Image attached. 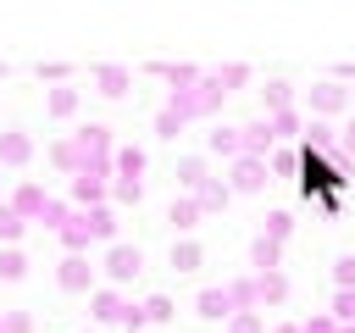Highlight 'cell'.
I'll return each instance as SVG.
<instances>
[{"instance_id": "cell-16", "label": "cell", "mask_w": 355, "mask_h": 333, "mask_svg": "<svg viewBox=\"0 0 355 333\" xmlns=\"http://www.w3.org/2000/svg\"><path fill=\"white\" fill-rule=\"evenodd\" d=\"M94 83H100V94H111V100H122L128 94V67H94Z\"/></svg>"}, {"instance_id": "cell-42", "label": "cell", "mask_w": 355, "mask_h": 333, "mask_svg": "<svg viewBox=\"0 0 355 333\" xmlns=\"http://www.w3.org/2000/svg\"><path fill=\"white\" fill-rule=\"evenodd\" d=\"M0 333H33V316L28 311H6L0 316Z\"/></svg>"}, {"instance_id": "cell-35", "label": "cell", "mask_w": 355, "mask_h": 333, "mask_svg": "<svg viewBox=\"0 0 355 333\" xmlns=\"http://www.w3.org/2000/svg\"><path fill=\"white\" fill-rule=\"evenodd\" d=\"M155 72H161L172 89H194V83H200V72H194V67H155Z\"/></svg>"}, {"instance_id": "cell-9", "label": "cell", "mask_w": 355, "mask_h": 333, "mask_svg": "<svg viewBox=\"0 0 355 333\" xmlns=\"http://www.w3.org/2000/svg\"><path fill=\"white\" fill-rule=\"evenodd\" d=\"M255 300H261V305H283V300H288L283 266H277V272H255Z\"/></svg>"}, {"instance_id": "cell-46", "label": "cell", "mask_w": 355, "mask_h": 333, "mask_svg": "<svg viewBox=\"0 0 355 333\" xmlns=\"http://www.w3.org/2000/svg\"><path fill=\"white\" fill-rule=\"evenodd\" d=\"M272 333H300V322H283V327H272Z\"/></svg>"}, {"instance_id": "cell-6", "label": "cell", "mask_w": 355, "mask_h": 333, "mask_svg": "<svg viewBox=\"0 0 355 333\" xmlns=\"http://www.w3.org/2000/svg\"><path fill=\"white\" fill-rule=\"evenodd\" d=\"M111 172L144 183V150H139V144H116V150H111Z\"/></svg>"}, {"instance_id": "cell-29", "label": "cell", "mask_w": 355, "mask_h": 333, "mask_svg": "<svg viewBox=\"0 0 355 333\" xmlns=\"http://www.w3.org/2000/svg\"><path fill=\"white\" fill-rule=\"evenodd\" d=\"M272 122V139H288V133H305V117L300 111H277V117H266Z\"/></svg>"}, {"instance_id": "cell-28", "label": "cell", "mask_w": 355, "mask_h": 333, "mask_svg": "<svg viewBox=\"0 0 355 333\" xmlns=\"http://www.w3.org/2000/svg\"><path fill=\"white\" fill-rule=\"evenodd\" d=\"M338 327H355V289H338L333 294V311H327Z\"/></svg>"}, {"instance_id": "cell-5", "label": "cell", "mask_w": 355, "mask_h": 333, "mask_svg": "<svg viewBox=\"0 0 355 333\" xmlns=\"http://www.w3.org/2000/svg\"><path fill=\"white\" fill-rule=\"evenodd\" d=\"M239 144H244V155H255V161H266V155L277 150V139H272V122L261 117V122H250V128H239Z\"/></svg>"}, {"instance_id": "cell-4", "label": "cell", "mask_w": 355, "mask_h": 333, "mask_svg": "<svg viewBox=\"0 0 355 333\" xmlns=\"http://www.w3.org/2000/svg\"><path fill=\"white\" fill-rule=\"evenodd\" d=\"M55 283H61L67 294H83V289L94 283V266H89V255H61V266H55Z\"/></svg>"}, {"instance_id": "cell-24", "label": "cell", "mask_w": 355, "mask_h": 333, "mask_svg": "<svg viewBox=\"0 0 355 333\" xmlns=\"http://www.w3.org/2000/svg\"><path fill=\"white\" fill-rule=\"evenodd\" d=\"M0 278H6V283H17V278H28V255H22L17 244H6V250H0Z\"/></svg>"}, {"instance_id": "cell-22", "label": "cell", "mask_w": 355, "mask_h": 333, "mask_svg": "<svg viewBox=\"0 0 355 333\" xmlns=\"http://www.w3.org/2000/svg\"><path fill=\"white\" fill-rule=\"evenodd\" d=\"M89 305H94V316H100V322H116V316H122V305H128V300H122V294H116V289H94V300H89Z\"/></svg>"}, {"instance_id": "cell-13", "label": "cell", "mask_w": 355, "mask_h": 333, "mask_svg": "<svg viewBox=\"0 0 355 333\" xmlns=\"http://www.w3.org/2000/svg\"><path fill=\"white\" fill-rule=\"evenodd\" d=\"M305 150H327V155H338V128L333 122H305Z\"/></svg>"}, {"instance_id": "cell-23", "label": "cell", "mask_w": 355, "mask_h": 333, "mask_svg": "<svg viewBox=\"0 0 355 333\" xmlns=\"http://www.w3.org/2000/svg\"><path fill=\"white\" fill-rule=\"evenodd\" d=\"M172 228H178V233H189V228H200V205H194V194H183V200H172Z\"/></svg>"}, {"instance_id": "cell-10", "label": "cell", "mask_w": 355, "mask_h": 333, "mask_svg": "<svg viewBox=\"0 0 355 333\" xmlns=\"http://www.w3.org/2000/svg\"><path fill=\"white\" fill-rule=\"evenodd\" d=\"M194 311H200L205 322H227V316H233V300H227V289H200Z\"/></svg>"}, {"instance_id": "cell-18", "label": "cell", "mask_w": 355, "mask_h": 333, "mask_svg": "<svg viewBox=\"0 0 355 333\" xmlns=\"http://www.w3.org/2000/svg\"><path fill=\"white\" fill-rule=\"evenodd\" d=\"M261 105H266V117H277V111H294V89L277 78V83H266V89H261Z\"/></svg>"}, {"instance_id": "cell-7", "label": "cell", "mask_w": 355, "mask_h": 333, "mask_svg": "<svg viewBox=\"0 0 355 333\" xmlns=\"http://www.w3.org/2000/svg\"><path fill=\"white\" fill-rule=\"evenodd\" d=\"M28 155H33V139H28L22 128H6V133H0V161H6V166H22Z\"/></svg>"}, {"instance_id": "cell-15", "label": "cell", "mask_w": 355, "mask_h": 333, "mask_svg": "<svg viewBox=\"0 0 355 333\" xmlns=\"http://www.w3.org/2000/svg\"><path fill=\"white\" fill-rule=\"evenodd\" d=\"M250 266H255V272H277V266H283V244H272V239L255 233V244H250Z\"/></svg>"}, {"instance_id": "cell-25", "label": "cell", "mask_w": 355, "mask_h": 333, "mask_svg": "<svg viewBox=\"0 0 355 333\" xmlns=\"http://www.w3.org/2000/svg\"><path fill=\"white\" fill-rule=\"evenodd\" d=\"M178 183L194 194V189L205 183V161H200V155H183V161H178Z\"/></svg>"}, {"instance_id": "cell-34", "label": "cell", "mask_w": 355, "mask_h": 333, "mask_svg": "<svg viewBox=\"0 0 355 333\" xmlns=\"http://www.w3.org/2000/svg\"><path fill=\"white\" fill-rule=\"evenodd\" d=\"M22 228H28V222H22L11 205H0V244H17V239H22Z\"/></svg>"}, {"instance_id": "cell-14", "label": "cell", "mask_w": 355, "mask_h": 333, "mask_svg": "<svg viewBox=\"0 0 355 333\" xmlns=\"http://www.w3.org/2000/svg\"><path fill=\"white\" fill-rule=\"evenodd\" d=\"M227 200H233V194H227V183H222V178H205V183L194 189V205H200V216H205V211H222Z\"/></svg>"}, {"instance_id": "cell-43", "label": "cell", "mask_w": 355, "mask_h": 333, "mask_svg": "<svg viewBox=\"0 0 355 333\" xmlns=\"http://www.w3.org/2000/svg\"><path fill=\"white\" fill-rule=\"evenodd\" d=\"M333 283L338 289H355V255H338L333 261Z\"/></svg>"}, {"instance_id": "cell-19", "label": "cell", "mask_w": 355, "mask_h": 333, "mask_svg": "<svg viewBox=\"0 0 355 333\" xmlns=\"http://www.w3.org/2000/svg\"><path fill=\"white\" fill-rule=\"evenodd\" d=\"M205 144H211L222 161H239V155H244V144H239V128H216V133H205Z\"/></svg>"}, {"instance_id": "cell-11", "label": "cell", "mask_w": 355, "mask_h": 333, "mask_svg": "<svg viewBox=\"0 0 355 333\" xmlns=\"http://www.w3.org/2000/svg\"><path fill=\"white\" fill-rule=\"evenodd\" d=\"M222 100H227V94H222V83L200 72V83H194V117H211V111H222Z\"/></svg>"}, {"instance_id": "cell-8", "label": "cell", "mask_w": 355, "mask_h": 333, "mask_svg": "<svg viewBox=\"0 0 355 333\" xmlns=\"http://www.w3.org/2000/svg\"><path fill=\"white\" fill-rule=\"evenodd\" d=\"M44 200H50V194H44L39 183H22V189L11 194V211H17L22 222H39V211H44Z\"/></svg>"}, {"instance_id": "cell-45", "label": "cell", "mask_w": 355, "mask_h": 333, "mask_svg": "<svg viewBox=\"0 0 355 333\" xmlns=\"http://www.w3.org/2000/svg\"><path fill=\"white\" fill-rule=\"evenodd\" d=\"M300 333H338V322L322 311V316H311V322H300Z\"/></svg>"}, {"instance_id": "cell-44", "label": "cell", "mask_w": 355, "mask_h": 333, "mask_svg": "<svg viewBox=\"0 0 355 333\" xmlns=\"http://www.w3.org/2000/svg\"><path fill=\"white\" fill-rule=\"evenodd\" d=\"M349 155H355V117L338 128V155H333V161H349Z\"/></svg>"}, {"instance_id": "cell-36", "label": "cell", "mask_w": 355, "mask_h": 333, "mask_svg": "<svg viewBox=\"0 0 355 333\" xmlns=\"http://www.w3.org/2000/svg\"><path fill=\"white\" fill-rule=\"evenodd\" d=\"M78 111V89H50V117H72Z\"/></svg>"}, {"instance_id": "cell-40", "label": "cell", "mask_w": 355, "mask_h": 333, "mask_svg": "<svg viewBox=\"0 0 355 333\" xmlns=\"http://www.w3.org/2000/svg\"><path fill=\"white\" fill-rule=\"evenodd\" d=\"M216 83H222V94L227 89H239V83H250V67H222V72H211Z\"/></svg>"}, {"instance_id": "cell-27", "label": "cell", "mask_w": 355, "mask_h": 333, "mask_svg": "<svg viewBox=\"0 0 355 333\" xmlns=\"http://www.w3.org/2000/svg\"><path fill=\"white\" fill-rule=\"evenodd\" d=\"M200 261H205V255H200L194 239H178V244H172V266H178V272H194Z\"/></svg>"}, {"instance_id": "cell-31", "label": "cell", "mask_w": 355, "mask_h": 333, "mask_svg": "<svg viewBox=\"0 0 355 333\" xmlns=\"http://www.w3.org/2000/svg\"><path fill=\"white\" fill-rule=\"evenodd\" d=\"M266 172H277V178H294V172H300V155H294V150H272V155H266Z\"/></svg>"}, {"instance_id": "cell-39", "label": "cell", "mask_w": 355, "mask_h": 333, "mask_svg": "<svg viewBox=\"0 0 355 333\" xmlns=\"http://www.w3.org/2000/svg\"><path fill=\"white\" fill-rule=\"evenodd\" d=\"M227 333H261V311H233L227 316Z\"/></svg>"}, {"instance_id": "cell-1", "label": "cell", "mask_w": 355, "mask_h": 333, "mask_svg": "<svg viewBox=\"0 0 355 333\" xmlns=\"http://www.w3.org/2000/svg\"><path fill=\"white\" fill-rule=\"evenodd\" d=\"M305 100H311V117H316V122H327V117H338V111L349 105V89H344L338 78H322V83H311V94H305Z\"/></svg>"}, {"instance_id": "cell-38", "label": "cell", "mask_w": 355, "mask_h": 333, "mask_svg": "<svg viewBox=\"0 0 355 333\" xmlns=\"http://www.w3.org/2000/svg\"><path fill=\"white\" fill-rule=\"evenodd\" d=\"M116 322H122V333H144V327H150V322H144V305H133V300L122 305V316H116Z\"/></svg>"}, {"instance_id": "cell-47", "label": "cell", "mask_w": 355, "mask_h": 333, "mask_svg": "<svg viewBox=\"0 0 355 333\" xmlns=\"http://www.w3.org/2000/svg\"><path fill=\"white\" fill-rule=\"evenodd\" d=\"M349 105H355V89H349Z\"/></svg>"}, {"instance_id": "cell-21", "label": "cell", "mask_w": 355, "mask_h": 333, "mask_svg": "<svg viewBox=\"0 0 355 333\" xmlns=\"http://www.w3.org/2000/svg\"><path fill=\"white\" fill-rule=\"evenodd\" d=\"M227 300H233V311H261V300H255V278H233V283H227Z\"/></svg>"}, {"instance_id": "cell-20", "label": "cell", "mask_w": 355, "mask_h": 333, "mask_svg": "<svg viewBox=\"0 0 355 333\" xmlns=\"http://www.w3.org/2000/svg\"><path fill=\"white\" fill-rule=\"evenodd\" d=\"M288 233H294V216H288V211H266V216H261V239H272V244H283Z\"/></svg>"}, {"instance_id": "cell-26", "label": "cell", "mask_w": 355, "mask_h": 333, "mask_svg": "<svg viewBox=\"0 0 355 333\" xmlns=\"http://www.w3.org/2000/svg\"><path fill=\"white\" fill-rule=\"evenodd\" d=\"M83 222H89V239H111V233H116V216H111L105 205H94V211H83Z\"/></svg>"}, {"instance_id": "cell-41", "label": "cell", "mask_w": 355, "mask_h": 333, "mask_svg": "<svg viewBox=\"0 0 355 333\" xmlns=\"http://www.w3.org/2000/svg\"><path fill=\"white\" fill-rule=\"evenodd\" d=\"M155 133H161V139H178V133H183V117L161 105V117H155Z\"/></svg>"}, {"instance_id": "cell-32", "label": "cell", "mask_w": 355, "mask_h": 333, "mask_svg": "<svg viewBox=\"0 0 355 333\" xmlns=\"http://www.w3.org/2000/svg\"><path fill=\"white\" fill-rule=\"evenodd\" d=\"M67 216H72V205H67V200H44V211H39V222H44V228H55V233L67 228Z\"/></svg>"}, {"instance_id": "cell-30", "label": "cell", "mask_w": 355, "mask_h": 333, "mask_svg": "<svg viewBox=\"0 0 355 333\" xmlns=\"http://www.w3.org/2000/svg\"><path fill=\"white\" fill-rule=\"evenodd\" d=\"M50 161H55V166H61L67 178H78V172H83V161H78V150H72V139H61V144L50 150Z\"/></svg>"}, {"instance_id": "cell-33", "label": "cell", "mask_w": 355, "mask_h": 333, "mask_svg": "<svg viewBox=\"0 0 355 333\" xmlns=\"http://www.w3.org/2000/svg\"><path fill=\"white\" fill-rule=\"evenodd\" d=\"M144 322H150V327L172 322V300H166V294H150V300H144Z\"/></svg>"}, {"instance_id": "cell-12", "label": "cell", "mask_w": 355, "mask_h": 333, "mask_svg": "<svg viewBox=\"0 0 355 333\" xmlns=\"http://www.w3.org/2000/svg\"><path fill=\"white\" fill-rule=\"evenodd\" d=\"M105 194H111V183H100V178H72V200L83 205V211H94V205H105Z\"/></svg>"}, {"instance_id": "cell-37", "label": "cell", "mask_w": 355, "mask_h": 333, "mask_svg": "<svg viewBox=\"0 0 355 333\" xmlns=\"http://www.w3.org/2000/svg\"><path fill=\"white\" fill-rule=\"evenodd\" d=\"M111 194H116L122 205H139V200H144V183H133V178H116V183H111Z\"/></svg>"}, {"instance_id": "cell-49", "label": "cell", "mask_w": 355, "mask_h": 333, "mask_svg": "<svg viewBox=\"0 0 355 333\" xmlns=\"http://www.w3.org/2000/svg\"><path fill=\"white\" fill-rule=\"evenodd\" d=\"M144 333H150V327H144Z\"/></svg>"}, {"instance_id": "cell-48", "label": "cell", "mask_w": 355, "mask_h": 333, "mask_svg": "<svg viewBox=\"0 0 355 333\" xmlns=\"http://www.w3.org/2000/svg\"><path fill=\"white\" fill-rule=\"evenodd\" d=\"M338 333H355V327H338Z\"/></svg>"}, {"instance_id": "cell-2", "label": "cell", "mask_w": 355, "mask_h": 333, "mask_svg": "<svg viewBox=\"0 0 355 333\" xmlns=\"http://www.w3.org/2000/svg\"><path fill=\"white\" fill-rule=\"evenodd\" d=\"M261 189H266V161L239 155V161L227 166V194H261Z\"/></svg>"}, {"instance_id": "cell-17", "label": "cell", "mask_w": 355, "mask_h": 333, "mask_svg": "<svg viewBox=\"0 0 355 333\" xmlns=\"http://www.w3.org/2000/svg\"><path fill=\"white\" fill-rule=\"evenodd\" d=\"M61 244H67V255H83V250H89V222H83V211H72V216H67Z\"/></svg>"}, {"instance_id": "cell-3", "label": "cell", "mask_w": 355, "mask_h": 333, "mask_svg": "<svg viewBox=\"0 0 355 333\" xmlns=\"http://www.w3.org/2000/svg\"><path fill=\"white\" fill-rule=\"evenodd\" d=\"M139 272H144L139 244H111V255H105V278H111V283H128V278H139Z\"/></svg>"}]
</instances>
